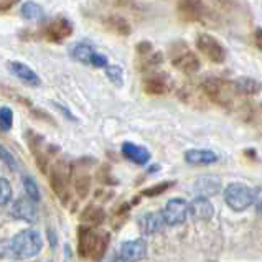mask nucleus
<instances>
[{
	"mask_svg": "<svg viewBox=\"0 0 262 262\" xmlns=\"http://www.w3.org/2000/svg\"><path fill=\"white\" fill-rule=\"evenodd\" d=\"M200 89L203 91L206 99L214 102L216 106L221 107H233L234 97L237 96L234 91V86L231 81H224L221 78H206L201 81Z\"/></svg>",
	"mask_w": 262,
	"mask_h": 262,
	"instance_id": "nucleus-1",
	"label": "nucleus"
},
{
	"mask_svg": "<svg viewBox=\"0 0 262 262\" xmlns=\"http://www.w3.org/2000/svg\"><path fill=\"white\" fill-rule=\"evenodd\" d=\"M41 248H43V239L36 231H21L9 244L10 254L17 259L35 257L41 251Z\"/></svg>",
	"mask_w": 262,
	"mask_h": 262,
	"instance_id": "nucleus-2",
	"label": "nucleus"
},
{
	"mask_svg": "<svg viewBox=\"0 0 262 262\" xmlns=\"http://www.w3.org/2000/svg\"><path fill=\"white\" fill-rule=\"evenodd\" d=\"M254 190L244 183H231L224 190V201L234 211H244L252 205Z\"/></svg>",
	"mask_w": 262,
	"mask_h": 262,
	"instance_id": "nucleus-3",
	"label": "nucleus"
},
{
	"mask_svg": "<svg viewBox=\"0 0 262 262\" xmlns=\"http://www.w3.org/2000/svg\"><path fill=\"white\" fill-rule=\"evenodd\" d=\"M196 48L201 55L206 56V59L214 64H221L226 59V50L220 43V40H216L209 33H200L196 36Z\"/></svg>",
	"mask_w": 262,
	"mask_h": 262,
	"instance_id": "nucleus-4",
	"label": "nucleus"
},
{
	"mask_svg": "<svg viewBox=\"0 0 262 262\" xmlns=\"http://www.w3.org/2000/svg\"><path fill=\"white\" fill-rule=\"evenodd\" d=\"M162 214L167 226H178L188 218V203L182 198H173L167 201L165 208L162 209Z\"/></svg>",
	"mask_w": 262,
	"mask_h": 262,
	"instance_id": "nucleus-5",
	"label": "nucleus"
},
{
	"mask_svg": "<svg viewBox=\"0 0 262 262\" xmlns=\"http://www.w3.org/2000/svg\"><path fill=\"white\" fill-rule=\"evenodd\" d=\"M73 35V25L70 20H66L63 17H59L43 28L41 36L45 40H48L51 43H61L66 38H70Z\"/></svg>",
	"mask_w": 262,
	"mask_h": 262,
	"instance_id": "nucleus-6",
	"label": "nucleus"
},
{
	"mask_svg": "<svg viewBox=\"0 0 262 262\" xmlns=\"http://www.w3.org/2000/svg\"><path fill=\"white\" fill-rule=\"evenodd\" d=\"M177 13H178L180 20L193 24V21L203 20L205 7H203V4L200 2V0H178Z\"/></svg>",
	"mask_w": 262,
	"mask_h": 262,
	"instance_id": "nucleus-7",
	"label": "nucleus"
},
{
	"mask_svg": "<svg viewBox=\"0 0 262 262\" xmlns=\"http://www.w3.org/2000/svg\"><path fill=\"white\" fill-rule=\"evenodd\" d=\"M171 64H173L175 68L182 70L183 73H188V74L196 73L201 66L198 56L194 53H191L186 47H183V50H180L178 53H175L173 56H171Z\"/></svg>",
	"mask_w": 262,
	"mask_h": 262,
	"instance_id": "nucleus-8",
	"label": "nucleus"
},
{
	"mask_svg": "<svg viewBox=\"0 0 262 262\" xmlns=\"http://www.w3.org/2000/svg\"><path fill=\"white\" fill-rule=\"evenodd\" d=\"M205 7V12L213 13L214 17L220 15H236L241 12V5L236 0H200Z\"/></svg>",
	"mask_w": 262,
	"mask_h": 262,
	"instance_id": "nucleus-9",
	"label": "nucleus"
},
{
	"mask_svg": "<svg viewBox=\"0 0 262 262\" xmlns=\"http://www.w3.org/2000/svg\"><path fill=\"white\" fill-rule=\"evenodd\" d=\"M214 214V208L211 201L205 196L194 198L191 203H188V216L194 221H209Z\"/></svg>",
	"mask_w": 262,
	"mask_h": 262,
	"instance_id": "nucleus-10",
	"label": "nucleus"
},
{
	"mask_svg": "<svg viewBox=\"0 0 262 262\" xmlns=\"http://www.w3.org/2000/svg\"><path fill=\"white\" fill-rule=\"evenodd\" d=\"M147 256V244L142 239L125 241L121 246V257L125 262H139Z\"/></svg>",
	"mask_w": 262,
	"mask_h": 262,
	"instance_id": "nucleus-11",
	"label": "nucleus"
},
{
	"mask_svg": "<svg viewBox=\"0 0 262 262\" xmlns=\"http://www.w3.org/2000/svg\"><path fill=\"white\" fill-rule=\"evenodd\" d=\"M9 70L13 76H17L21 83L25 84H30V86H40L41 81H40V76L36 74L30 66H27L25 63H20V61H10L9 63Z\"/></svg>",
	"mask_w": 262,
	"mask_h": 262,
	"instance_id": "nucleus-12",
	"label": "nucleus"
},
{
	"mask_svg": "<svg viewBox=\"0 0 262 262\" xmlns=\"http://www.w3.org/2000/svg\"><path fill=\"white\" fill-rule=\"evenodd\" d=\"M221 190V180L214 175H206V177H200L196 182H194V191H196L200 196H214L218 194Z\"/></svg>",
	"mask_w": 262,
	"mask_h": 262,
	"instance_id": "nucleus-13",
	"label": "nucleus"
},
{
	"mask_svg": "<svg viewBox=\"0 0 262 262\" xmlns=\"http://www.w3.org/2000/svg\"><path fill=\"white\" fill-rule=\"evenodd\" d=\"M139 226L144 234H155V233H160L167 224H165V220H163L162 211H155V213H147L142 216Z\"/></svg>",
	"mask_w": 262,
	"mask_h": 262,
	"instance_id": "nucleus-14",
	"label": "nucleus"
},
{
	"mask_svg": "<svg viewBox=\"0 0 262 262\" xmlns=\"http://www.w3.org/2000/svg\"><path fill=\"white\" fill-rule=\"evenodd\" d=\"M12 214L24 221H35L36 220V206L32 198H20L12 206Z\"/></svg>",
	"mask_w": 262,
	"mask_h": 262,
	"instance_id": "nucleus-15",
	"label": "nucleus"
},
{
	"mask_svg": "<svg viewBox=\"0 0 262 262\" xmlns=\"http://www.w3.org/2000/svg\"><path fill=\"white\" fill-rule=\"evenodd\" d=\"M102 25L106 27V30L116 33L119 36H129L132 33V27L122 15H107L102 20Z\"/></svg>",
	"mask_w": 262,
	"mask_h": 262,
	"instance_id": "nucleus-16",
	"label": "nucleus"
},
{
	"mask_svg": "<svg viewBox=\"0 0 262 262\" xmlns=\"http://www.w3.org/2000/svg\"><path fill=\"white\" fill-rule=\"evenodd\" d=\"M220 160V157L213 150H203V148H193L185 154V162L190 165H211Z\"/></svg>",
	"mask_w": 262,
	"mask_h": 262,
	"instance_id": "nucleus-17",
	"label": "nucleus"
},
{
	"mask_svg": "<svg viewBox=\"0 0 262 262\" xmlns=\"http://www.w3.org/2000/svg\"><path fill=\"white\" fill-rule=\"evenodd\" d=\"M122 154L127 160L137 163V165H145V163L150 160V152H148L145 147L136 145V144H132V142L122 144Z\"/></svg>",
	"mask_w": 262,
	"mask_h": 262,
	"instance_id": "nucleus-18",
	"label": "nucleus"
},
{
	"mask_svg": "<svg viewBox=\"0 0 262 262\" xmlns=\"http://www.w3.org/2000/svg\"><path fill=\"white\" fill-rule=\"evenodd\" d=\"M170 84L165 76H160V74H154V76L147 78L144 81V91L150 96H162L168 93Z\"/></svg>",
	"mask_w": 262,
	"mask_h": 262,
	"instance_id": "nucleus-19",
	"label": "nucleus"
},
{
	"mask_svg": "<svg viewBox=\"0 0 262 262\" xmlns=\"http://www.w3.org/2000/svg\"><path fill=\"white\" fill-rule=\"evenodd\" d=\"M233 86L237 96H257L262 91V84L254 78H239Z\"/></svg>",
	"mask_w": 262,
	"mask_h": 262,
	"instance_id": "nucleus-20",
	"label": "nucleus"
},
{
	"mask_svg": "<svg viewBox=\"0 0 262 262\" xmlns=\"http://www.w3.org/2000/svg\"><path fill=\"white\" fill-rule=\"evenodd\" d=\"M94 53H96V50L88 43H76L71 48L73 59H74V61H78V63H83V64H91Z\"/></svg>",
	"mask_w": 262,
	"mask_h": 262,
	"instance_id": "nucleus-21",
	"label": "nucleus"
},
{
	"mask_svg": "<svg viewBox=\"0 0 262 262\" xmlns=\"http://www.w3.org/2000/svg\"><path fill=\"white\" fill-rule=\"evenodd\" d=\"M178 97H180V99H182L183 102L190 104V106H196V107H200V106H203V97H205V94H203V91H201V94H200V91H198L196 88H193V86H190V84H185V86L178 91Z\"/></svg>",
	"mask_w": 262,
	"mask_h": 262,
	"instance_id": "nucleus-22",
	"label": "nucleus"
},
{
	"mask_svg": "<svg viewBox=\"0 0 262 262\" xmlns=\"http://www.w3.org/2000/svg\"><path fill=\"white\" fill-rule=\"evenodd\" d=\"M21 17L27 20H40L43 18V9L36 2H25L21 5Z\"/></svg>",
	"mask_w": 262,
	"mask_h": 262,
	"instance_id": "nucleus-23",
	"label": "nucleus"
},
{
	"mask_svg": "<svg viewBox=\"0 0 262 262\" xmlns=\"http://www.w3.org/2000/svg\"><path fill=\"white\" fill-rule=\"evenodd\" d=\"M13 124V112L9 107H0V129L9 132Z\"/></svg>",
	"mask_w": 262,
	"mask_h": 262,
	"instance_id": "nucleus-24",
	"label": "nucleus"
},
{
	"mask_svg": "<svg viewBox=\"0 0 262 262\" xmlns=\"http://www.w3.org/2000/svg\"><path fill=\"white\" fill-rule=\"evenodd\" d=\"M163 63V55L162 53H150L148 56H144V61H142L140 68L142 71L150 70V68H157L159 64Z\"/></svg>",
	"mask_w": 262,
	"mask_h": 262,
	"instance_id": "nucleus-25",
	"label": "nucleus"
},
{
	"mask_svg": "<svg viewBox=\"0 0 262 262\" xmlns=\"http://www.w3.org/2000/svg\"><path fill=\"white\" fill-rule=\"evenodd\" d=\"M106 74H107V78H109L116 86H122V83H124V73H122V68H119V66H107V68H106Z\"/></svg>",
	"mask_w": 262,
	"mask_h": 262,
	"instance_id": "nucleus-26",
	"label": "nucleus"
},
{
	"mask_svg": "<svg viewBox=\"0 0 262 262\" xmlns=\"http://www.w3.org/2000/svg\"><path fill=\"white\" fill-rule=\"evenodd\" d=\"M12 198V186L5 178L0 177V206L7 205Z\"/></svg>",
	"mask_w": 262,
	"mask_h": 262,
	"instance_id": "nucleus-27",
	"label": "nucleus"
},
{
	"mask_svg": "<svg viewBox=\"0 0 262 262\" xmlns=\"http://www.w3.org/2000/svg\"><path fill=\"white\" fill-rule=\"evenodd\" d=\"M24 185H25V190L28 193V196L32 198L33 201H38L40 200V194H38V188H36L33 178H25L24 180Z\"/></svg>",
	"mask_w": 262,
	"mask_h": 262,
	"instance_id": "nucleus-28",
	"label": "nucleus"
},
{
	"mask_svg": "<svg viewBox=\"0 0 262 262\" xmlns=\"http://www.w3.org/2000/svg\"><path fill=\"white\" fill-rule=\"evenodd\" d=\"M136 50H137V53H139L140 58L148 56L150 53H154V47H152L150 41H140L137 47H136Z\"/></svg>",
	"mask_w": 262,
	"mask_h": 262,
	"instance_id": "nucleus-29",
	"label": "nucleus"
},
{
	"mask_svg": "<svg viewBox=\"0 0 262 262\" xmlns=\"http://www.w3.org/2000/svg\"><path fill=\"white\" fill-rule=\"evenodd\" d=\"M91 66H96V68H107L109 66V61H107V56H104L101 53H94L93 56V61H91Z\"/></svg>",
	"mask_w": 262,
	"mask_h": 262,
	"instance_id": "nucleus-30",
	"label": "nucleus"
},
{
	"mask_svg": "<svg viewBox=\"0 0 262 262\" xmlns=\"http://www.w3.org/2000/svg\"><path fill=\"white\" fill-rule=\"evenodd\" d=\"M252 205L256 206L257 211L262 214V186L254 190V200H252Z\"/></svg>",
	"mask_w": 262,
	"mask_h": 262,
	"instance_id": "nucleus-31",
	"label": "nucleus"
},
{
	"mask_svg": "<svg viewBox=\"0 0 262 262\" xmlns=\"http://www.w3.org/2000/svg\"><path fill=\"white\" fill-rule=\"evenodd\" d=\"M0 159H2L10 168H15V160H13V157L9 154V150H5L4 147H0Z\"/></svg>",
	"mask_w": 262,
	"mask_h": 262,
	"instance_id": "nucleus-32",
	"label": "nucleus"
},
{
	"mask_svg": "<svg viewBox=\"0 0 262 262\" xmlns=\"http://www.w3.org/2000/svg\"><path fill=\"white\" fill-rule=\"evenodd\" d=\"M17 2H18V0H0V13L9 12Z\"/></svg>",
	"mask_w": 262,
	"mask_h": 262,
	"instance_id": "nucleus-33",
	"label": "nucleus"
},
{
	"mask_svg": "<svg viewBox=\"0 0 262 262\" xmlns=\"http://www.w3.org/2000/svg\"><path fill=\"white\" fill-rule=\"evenodd\" d=\"M254 45L259 51H262V28L254 30Z\"/></svg>",
	"mask_w": 262,
	"mask_h": 262,
	"instance_id": "nucleus-34",
	"label": "nucleus"
},
{
	"mask_svg": "<svg viewBox=\"0 0 262 262\" xmlns=\"http://www.w3.org/2000/svg\"><path fill=\"white\" fill-rule=\"evenodd\" d=\"M114 4L117 7H129V5L134 4V0H114Z\"/></svg>",
	"mask_w": 262,
	"mask_h": 262,
	"instance_id": "nucleus-35",
	"label": "nucleus"
},
{
	"mask_svg": "<svg viewBox=\"0 0 262 262\" xmlns=\"http://www.w3.org/2000/svg\"><path fill=\"white\" fill-rule=\"evenodd\" d=\"M109 262H125V260H124L122 257H112Z\"/></svg>",
	"mask_w": 262,
	"mask_h": 262,
	"instance_id": "nucleus-36",
	"label": "nucleus"
},
{
	"mask_svg": "<svg viewBox=\"0 0 262 262\" xmlns=\"http://www.w3.org/2000/svg\"><path fill=\"white\" fill-rule=\"evenodd\" d=\"M260 111H262V104H260Z\"/></svg>",
	"mask_w": 262,
	"mask_h": 262,
	"instance_id": "nucleus-37",
	"label": "nucleus"
}]
</instances>
